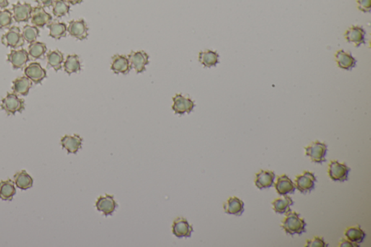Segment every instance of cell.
I'll return each mask as SVG.
<instances>
[{
    "label": "cell",
    "mask_w": 371,
    "mask_h": 247,
    "mask_svg": "<svg viewBox=\"0 0 371 247\" xmlns=\"http://www.w3.org/2000/svg\"><path fill=\"white\" fill-rule=\"evenodd\" d=\"M286 214L287 215L282 220L281 227L287 234L301 235L306 232L307 223L303 218H300V214L291 211Z\"/></svg>",
    "instance_id": "6da1fadb"
},
{
    "label": "cell",
    "mask_w": 371,
    "mask_h": 247,
    "mask_svg": "<svg viewBox=\"0 0 371 247\" xmlns=\"http://www.w3.org/2000/svg\"><path fill=\"white\" fill-rule=\"evenodd\" d=\"M1 108L8 115H14L16 112H21L25 109V101L15 93H8L2 100Z\"/></svg>",
    "instance_id": "7a4b0ae2"
},
{
    "label": "cell",
    "mask_w": 371,
    "mask_h": 247,
    "mask_svg": "<svg viewBox=\"0 0 371 247\" xmlns=\"http://www.w3.org/2000/svg\"><path fill=\"white\" fill-rule=\"evenodd\" d=\"M2 43L7 47H11L13 50L23 47L25 43L22 32L18 26H12L8 32L2 37Z\"/></svg>",
    "instance_id": "3957f363"
},
{
    "label": "cell",
    "mask_w": 371,
    "mask_h": 247,
    "mask_svg": "<svg viewBox=\"0 0 371 247\" xmlns=\"http://www.w3.org/2000/svg\"><path fill=\"white\" fill-rule=\"evenodd\" d=\"M305 155L309 157L313 163H322L326 162V155L328 149L326 144L315 141L310 146L305 147Z\"/></svg>",
    "instance_id": "277c9868"
},
{
    "label": "cell",
    "mask_w": 371,
    "mask_h": 247,
    "mask_svg": "<svg viewBox=\"0 0 371 247\" xmlns=\"http://www.w3.org/2000/svg\"><path fill=\"white\" fill-rule=\"evenodd\" d=\"M350 171V168L345 163L341 164L336 160H332L328 164V176L333 181L344 182L347 181Z\"/></svg>",
    "instance_id": "5b68a950"
},
{
    "label": "cell",
    "mask_w": 371,
    "mask_h": 247,
    "mask_svg": "<svg viewBox=\"0 0 371 247\" xmlns=\"http://www.w3.org/2000/svg\"><path fill=\"white\" fill-rule=\"evenodd\" d=\"M317 179L315 175L310 171H304L302 174L296 176V189L302 194L310 193L315 189Z\"/></svg>",
    "instance_id": "8992f818"
},
{
    "label": "cell",
    "mask_w": 371,
    "mask_h": 247,
    "mask_svg": "<svg viewBox=\"0 0 371 247\" xmlns=\"http://www.w3.org/2000/svg\"><path fill=\"white\" fill-rule=\"evenodd\" d=\"M67 31L71 37L78 40H84L89 36V28L84 20H73L70 21Z\"/></svg>",
    "instance_id": "52a82bcc"
},
{
    "label": "cell",
    "mask_w": 371,
    "mask_h": 247,
    "mask_svg": "<svg viewBox=\"0 0 371 247\" xmlns=\"http://www.w3.org/2000/svg\"><path fill=\"white\" fill-rule=\"evenodd\" d=\"M173 101L172 109L176 114L190 113L195 107V104L190 98L186 97L181 94L173 96Z\"/></svg>",
    "instance_id": "ba28073f"
},
{
    "label": "cell",
    "mask_w": 371,
    "mask_h": 247,
    "mask_svg": "<svg viewBox=\"0 0 371 247\" xmlns=\"http://www.w3.org/2000/svg\"><path fill=\"white\" fill-rule=\"evenodd\" d=\"M128 58L131 65L135 68L137 73H141L146 70V66L149 64V55L145 51H132L129 54Z\"/></svg>",
    "instance_id": "9c48e42d"
},
{
    "label": "cell",
    "mask_w": 371,
    "mask_h": 247,
    "mask_svg": "<svg viewBox=\"0 0 371 247\" xmlns=\"http://www.w3.org/2000/svg\"><path fill=\"white\" fill-rule=\"evenodd\" d=\"M365 30L361 26H352L346 31L344 38L348 43L353 44L356 47L365 43Z\"/></svg>",
    "instance_id": "30bf717a"
},
{
    "label": "cell",
    "mask_w": 371,
    "mask_h": 247,
    "mask_svg": "<svg viewBox=\"0 0 371 247\" xmlns=\"http://www.w3.org/2000/svg\"><path fill=\"white\" fill-rule=\"evenodd\" d=\"M33 8L27 3L21 2L13 6V17L17 23L28 22L31 19Z\"/></svg>",
    "instance_id": "8fae6325"
},
{
    "label": "cell",
    "mask_w": 371,
    "mask_h": 247,
    "mask_svg": "<svg viewBox=\"0 0 371 247\" xmlns=\"http://www.w3.org/2000/svg\"><path fill=\"white\" fill-rule=\"evenodd\" d=\"M172 232L177 238H189L192 235L193 228L186 219L179 217L173 222Z\"/></svg>",
    "instance_id": "7c38bea8"
},
{
    "label": "cell",
    "mask_w": 371,
    "mask_h": 247,
    "mask_svg": "<svg viewBox=\"0 0 371 247\" xmlns=\"http://www.w3.org/2000/svg\"><path fill=\"white\" fill-rule=\"evenodd\" d=\"M52 21V17L50 13L45 11V8L38 6L33 8L31 22L37 28H43L48 25Z\"/></svg>",
    "instance_id": "4fadbf2b"
},
{
    "label": "cell",
    "mask_w": 371,
    "mask_h": 247,
    "mask_svg": "<svg viewBox=\"0 0 371 247\" xmlns=\"http://www.w3.org/2000/svg\"><path fill=\"white\" fill-rule=\"evenodd\" d=\"M29 60H29L28 51L24 49L19 50H11L10 54L8 55V61L11 63L14 69H22L26 66Z\"/></svg>",
    "instance_id": "5bb4252c"
},
{
    "label": "cell",
    "mask_w": 371,
    "mask_h": 247,
    "mask_svg": "<svg viewBox=\"0 0 371 247\" xmlns=\"http://www.w3.org/2000/svg\"><path fill=\"white\" fill-rule=\"evenodd\" d=\"M117 204L113 197L108 194L101 196L96 202V207L98 211L102 212L105 216L112 215L117 208Z\"/></svg>",
    "instance_id": "9a60e30c"
},
{
    "label": "cell",
    "mask_w": 371,
    "mask_h": 247,
    "mask_svg": "<svg viewBox=\"0 0 371 247\" xmlns=\"http://www.w3.org/2000/svg\"><path fill=\"white\" fill-rule=\"evenodd\" d=\"M24 73L26 76L36 84L42 83L47 77V71L38 63H32L28 65Z\"/></svg>",
    "instance_id": "2e32d148"
},
{
    "label": "cell",
    "mask_w": 371,
    "mask_h": 247,
    "mask_svg": "<svg viewBox=\"0 0 371 247\" xmlns=\"http://www.w3.org/2000/svg\"><path fill=\"white\" fill-rule=\"evenodd\" d=\"M335 59L338 67L341 69L351 70L356 66L357 60L350 52L339 50L335 53Z\"/></svg>",
    "instance_id": "e0dca14e"
},
{
    "label": "cell",
    "mask_w": 371,
    "mask_h": 247,
    "mask_svg": "<svg viewBox=\"0 0 371 247\" xmlns=\"http://www.w3.org/2000/svg\"><path fill=\"white\" fill-rule=\"evenodd\" d=\"M132 68L128 57L122 55H115L112 57L111 70L116 74H128Z\"/></svg>",
    "instance_id": "ac0fdd59"
},
{
    "label": "cell",
    "mask_w": 371,
    "mask_h": 247,
    "mask_svg": "<svg viewBox=\"0 0 371 247\" xmlns=\"http://www.w3.org/2000/svg\"><path fill=\"white\" fill-rule=\"evenodd\" d=\"M276 174L274 172L270 171H263L256 173L255 184L258 189L262 190L263 189H268L274 184Z\"/></svg>",
    "instance_id": "d6986e66"
},
{
    "label": "cell",
    "mask_w": 371,
    "mask_h": 247,
    "mask_svg": "<svg viewBox=\"0 0 371 247\" xmlns=\"http://www.w3.org/2000/svg\"><path fill=\"white\" fill-rule=\"evenodd\" d=\"M276 190L279 195H287V194H294L296 190L295 184L284 174L278 177L275 184Z\"/></svg>",
    "instance_id": "ffe728a7"
},
{
    "label": "cell",
    "mask_w": 371,
    "mask_h": 247,
    "mask_svg": "<svg viewBox=\"0 0 371 247\" xmlns=\"http://www.w3.org/2000/svg\"><path fill=\"white\" fill-rule=\"evenodd\" d=\"M83 139L77 134L73 136L65 135L61 139V145L68 153L76 154L81 148Z\"/></svg>",
    "instance_id": "44dd1931"
},
{
    "label": "cell",
    "mask_w": 371,
    "mask_h": 247,
    "mask_svg": "<svg viewBox=\"0 0 371 247\" xmlns=\"http://www.w3.org/2000/svg\"><path fill=\"white\" fill-rule=\"evenodd\" d=\"M223 209L228 215L240 216L244 211V203L236 197H230L226 202L224 203Z\"/></svg>",
    "instance_id": "7402d4cb"
},
{
    "label": "cell",
    "mask_w": 371,
    "mask_h": 247,
    "mask_svg": "<svg viewBox=\"0 0 371 247\" xmlns=\"http://www.w3.org/2000/svg\"><path fill=\"white\" fill-rule=\"evenodd\" d=\"M32 87V81L27 77H19L13 82V92L18 95L27 96Z\"/></svg>",
    "instance_id": "603a6c76"
},
{
    "label": "cell",
    "mask_w": 371,
    "mask_h": 247,
    "mask_svg": "<svg viewBox=\"0 0 371 247\" xmlns=\"http://www.w3.org/2000/svg\"><path fill=\"white\" fill-rule=\"evenodd\" d=\"M47 68H53L55 71L62 69L64 56L63 54L58 50L50 51L47 54Z\"/></svg>",
    "instance_id": "cb8c5ba5"
},
{
    "label": "cell",
    "mask_w": 371,
    "mask_h": 247,
    "mask_svg": "<svg viewBox=\"0 0 371 247\" xmlns=\"http://www.w3.org/2000/svg\"><path fill=\"white\" fill-rule=\"evenodd\" d=\"M274 212L277 214H286L291 211L290 206L293 205L294 202L292 198L289 196L284 195V198H278L271 203Z\"/></svg>",
    "instance_id": "d4e9b609"
},
{
    "label": "cell",
    "mask_w": 371,
    "mask_h": 247,
    "mask_svg": "<svg viewBox=\"0 0 371 247\" xmlns=\"http://www.w3.org/2000/svg\"><path fill=\"white\" fill-rule=\"evenodd\" d=\"M47 50V45L43 42H37V41L33 42L28 47L29 60H37L43 58Z\"/></svg>",
    "instance_id": "484cf974"
},
{
    "label": "cell",
    "mask_w": 371,
    "mask_h": 247,
    "mask_svg": "<svg viewBox=\"0 0 371 247\" xmlns=\"http://www.w3.org/2000/svg\"><path fill=\"white\" fill-rule=\"evenodd\" d=\"M199 61L207 68L215 67L219 63V55L214 51H204V52H199Z\"/></svg>",
    "instance_id": "4316f807"
},
{
    "label": "cell",
    "mask_w": 371,
    "mask_h": 247,
    "mask_svg": "<svg viewBox=\"0 0 371 247\" xmlns=\"http://www.w3.org/2000/svg\"><path fill=\"white\" fill-rule=\"evenodd\" d=\"M50 30V37L55 39H60L63 37H66L67 26L64 23L58 22V21H52L50 24L47 26Z\"/></svg>",
    "instance_id": "83f0119b"
},
{
    "label": "cell",
    "mask_w": 371,
    "mask_h": 247,
    "mask_svg": "<svg viewBox=\"0 0 371 247\" xmlns=\"http://www.w3.org/2000/svg\"><path fill=\"white\" fill-rule=\"evenodd\" d=\"M16 194L14 183L11 180L0 182V198L3 200L11 201Z\"/></svg>",
    "instance_id": "f1b7e54d"
},
{
    "label": "cell",
    "mask_w": 371,
    "mask_h": 247,
    "mask_svg": "<svg viewBox=\"0 0 371 247\" xmlns=\"http://www.w3.org/2000/svg\"><path fill=\"white\" fill-rule=\"evenodd\" d=\"M344 235L347 240L357 244L362 243L366 237L365 232L359 226L349 227L344 232Z\"/></svg>",
    "instance_id": "f546056e"
},
{
    "label": "cell",
    "mask_w": 371,
    "mask_h": 247,
    "mask_svg": "<svg viewBox=\"0 0 371 247\" xmlns=\"http://www.w3.org/2000/svg\"><path fill=\"white\" fill-rule=\"evenodd\" d=\"M63 68H64L65 71L69 75L79 72L81 69L79 57L77 55H68L64 62Z\"/></svg>",
    "instance_id": "4dcf8cb0"
},
{
    "label": "cell",
    "mask_w": 371,
    "mask_h": 247,
    "mask_svg": "<svg viewBox=\"0 0 371 247\" xmlns=\"http://www.w3.org/2000/svg\"><path fill=\"white\" fill-rule=\"evenodd\" d=\"M16 186L22 190H27L33 186L32 178L25 171H21L16 173L14 176Z\"/></svg>",
    "instance_id": "1f68e13d"
},
{
    "label": "cell",
    "mask_w": 371,
    "mask_h": 247,
    "mask_svg": "<svg viewBox=\"0 0 371 247\" xmlns=\"http://www.w3.org/2000/svg\"><path fill=\"white\" fill-rule=\"evenodd\" d=\"M52 13L56 18H62L70 12L69 3L66 0H55L52 4Z\"/></svg>",
    "instance_id": "d6a6232c"
},
{
    "label": "cell",
    "mask_w": 371,
    "mask_h": 247,
    "mask_svg": "<svg viewBox=\"0 0 371 247\" xmlns=\"http://www.w3.org/2000/svg\"><path fill=\"white\" fill-rule=\"evenodd\" d=\"M22 35L25 42L32 44L36 42L39 37V29L37 26L26 25L23 29Z\"/></svg>",
    "instance_id": "836d02e7"
},
{
    "label": "cell",
    "mask_w": 371,
    "mask_h": 247,
    "mask_svg": "<svg viewBox=\"0 0 371 247\" xmlns=\"http://www.w3.org/2000/svg\"><path fill=\"white\" fill-rule=\"evenodd\" d=\"M13 22V14L9 10L0 11V29L11 28Z\"/></svg>",
    "instance_id": "e575fe53"
},
{
    "label": "cell",
    "mask_w": 371,
    "mask_h": 247,
    "mask_svg": "<svg viewBox=\"0 0 371 247\" xmlns=\"http://www.w3.org/2000/svg\"><path fill=\"white\" fill-rule=\"evenodd\" d=\"M306 247H327L328 243L323 239V237H314L313 239L307 240Z\"/></svg>",
    "instance_id": "d590c367"
},
{
    "label": "cell",
    "mask_w": 371,
    "mask_h": 247,
    "mask_svg": "<svg viewBox=\"0 0 371 247\" xmlns=\"http://www.w3.org/2000/svg\"><path fill=\"white\" fill-rule=\"evenodd\" d=\"M357 3L359 11L363 13L370 12L371 0H357Z\"/></svg>",
    "instance_id": "8d00e7d4"
},
{
    "label": "cell",
    "mask_w": 371,
    "mask_h": 247,
    "mask_svg": "<svg viewBox=\"0 0 371 247\" xmlns=\"http://www.w3.org/2000/svg\"><path fill=\"white\" fill-rule=\"evenodd\" d=\"M54 1L55 0H36L39 6L42 8H50L53 4Z\"/></svg>",
    "instance_id": "74e56055"
},
{
    "label": "cell",
    "mask_w": 371,
    "mask_h": 247,
    "mask_svg": "<svg viewBox=\"0 0 371 247\" xmlns=\"http://www.w3.org/2000/svg\"><path fill=\"white\" fill-rule=\"evenodd\" d=\"M339 246L359 247V245L357 244V243H352V242L349 241V240H346L344 239V238H342V239H341L339 242Z\"/></svg>",
    "instance_id": "f35d334b"
},
{
    "label": "cell",
    "mask_w": 371,
    "mask_h": 247,
    "mask_svg": "<svg viewBox=\"0 0 371 247\" xmlns=\"http://www.w3.org/2000/svg\"><path fill=\"white\" fill-rule=\"evenodd\" d=\"M9 6V2L8 0H0V8L5 9L7 7Z\"/></svg>",
    "instance_id": "ab89813d"
},
{
    "label": "cell",
    "mask_w": 371,
    "mask_h": 247,
    "mask_svg": "<svg viewBox=\"0 0 371 247\" xmlns=\"http://www.w3.org/2000/svg\"><path fill=\"white\" fill-rule=\"evenodd\" d=\"M66 1L68 2L69 4L75 6V5L81 4V3H82L83 0H66Z\"/></svg>",
    "instance_id": "60d3db41"
}]
</instances>
